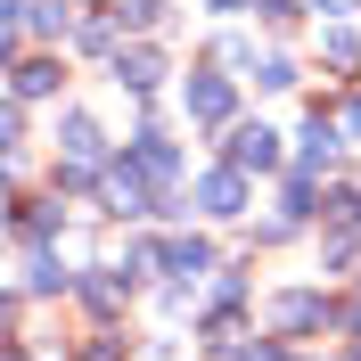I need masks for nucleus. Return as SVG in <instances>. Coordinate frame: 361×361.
<instances>
[{
    "label": "nucleus",
    "instance_id": "nucleus-1",
    "mask_svg": "<svg viewBox=\"0 0 361 361\" xmlns=\"http://www.w3.org/2000/svg\"><path fill=\"white\" fill-rule=\"evenodd\" d=\"M271 320H279L288 337H312V329H329L337 312H329V304H320L312 288H295V295H279V312H271Z\"/></svg>",
    "mask_w": 361,
    "mask_h": 361
},
{
    "label": "nucleus",
    "instance_id": "nucleus-2",
    "mask_svg": "<svg viewBox=\"0 0 361 361\" xmlns=\"http://www.w3.org/2000/svg\"><path fill=\"white\" fill-rule=\"evenodd\" d=\"M148 189H157V180L140 173L132 157H123V164L107 173V197H115V214H157V197H148Z\"/></svg>",
    "mask_w": 361,
    "mask_h": 361
},
{
    "label": "nucleus",
    "instance_id": "nucleus-3",
    "mask_svg": "<svg viewBox=\"0 0 361 361\" xmlns=\"http://www.w3.org/2000/svg\"><path fill=\"white\" fill-rule=\"evenodd\" d=\"M197 205H205V214H238V205H247V164L205 173V180H197Z\"/></svg>",
    "mask_w": 361,
    "mask_h": 361
},
{
    "label": "nucleus",
    "instance_id": "nucleus-4",
    "mask_svg": "<svg viewBox=\"0 0 361 361\" xmlns=\"http://www.w3.org/2000/svg\"><path fill=\"white\" fill-rule=\"evenodd\" d=\"M230 164H247V173H271V164H279V140H271L263 123H238V132H230Z\"/></svg>",
    "mask_w": 361,
    "mask_h": 361
},
{
    "label": "nucleus",
    "instance_id": "nucleus-5",
    "mask_svg": "<svg viewBox=\"0 0 361 361\" xmlns=\"http://www.w3.org/2000/svg\"><path fill=\"white\" fill-rule=\"evenodd\" d=\"M337 164V132H329V115L312 107V132H304V157H295V180H312V173H329Z\"/></svg>",
    "mask_w": 361,
    "mask_h": 361
},
{
    "label": "nucleus",
    "instance_id": "nucleus-6",
    "mask_svg": "<svg viewBox=\"0 0 361 361\" xmlns=\"http://www.w3.org/2000/svg\"><path fill=\"white\" fill-rule=\"evenodd\" d=\"M58 148H66V157L82 164V173H90L99 157H107V140H99V123H90V115H66V132H58Z\"/></svg>",
    "mask_w": 361,
    "mask_h": 361
},
{
    "label": "nucleus",
    "instance_id": "nucleus-7",
    "mask_svg": "<svg viewBox=\"0 0 361 361\" xmlns=\"http://www.w3.org/2000/svg\"><path fill=\"white\" fill-rule=\"evenodd\" d=\"M189 115H197V123H230V82L222 74H197V82H189Z\"/></svg>",
    "mask_w": 361,
    "mask_h": 361
},
{
    "label": "nucleus",
    "instance_id": "nucleus-8",
    "mask_svg": "<svg viewBox=\"0 0 361 361\" xmlns=\"http://www.w3.org/2000/svg\"><path fill=\"white\" fill-rule=\"evenodd\" d=\"M8 90H17V99H42V90H58V58H17V66H8Z\"/></svg>",
    "mask_w": 361,
    "mask_h": 361
},
{
    "label": "nucleus",
    "instance_id": "nucleus-9",
    "mask_svg": "<svg viewBox=\"0 0 361 361\" xmlns=\"http://www.w3.org/2000/svg\"><path fill=\"white\" fill-rule=\"evenodd\" d=\"M164 271H173V279H197V271H214V247H205V238H173V247H164Z\"/></svg>",
    "mask_w": 361,
    "mask_h": 361
},
{
    "label": "nucleus",
    "instance_id": "nucleus-10",
    "mask_svg": "<svg viewBox=\"0 0 361 361\" xmlns=\"http://www.w3.org/2000/svg\"><path fill=\"white\" fill-rule=\"evenodd\" d=\"M157 49H123V58H115V82H132V90H157Z\"/></svg>",
    "mask_w": 361,
    "mask_h": 361
},
{
    "label": "nucleus",
    "instance_id": "nucleus-11",
    "mask_svg": "<svg viewBox=\"0 0 361 361\" xmlns=\"http://www.w3.org/2000/svg\"><path fill=\"white\" fill-rule=\"evenodd\" d=\"M132 164H140L148 180H173V148H164V140H140V148H132Z\"/></svg>",
    "mask_w": 361,
    "mask_h": 361
},
{
    "label": "nucleus",
    "instance_id": "nucleus-12",
    "mask_svg": "<svg viewBox=\"0 0 361 361\" xmlns=\"http://www.w3.org/2000/svg\"><path fill=\"white\" fill-rule=\"evenodd\" d=\"M123 25H132V33H157V25H164V0H123Z\"/></svg>",
    "mask_w": 361,
    "mask_h": 361
},
{
    "label": "nucleus",
    "instance_id": "nucleus-13",
    "mask_svg": "<svg viewBox=\"0 0 361 361\" xmlns=\"http://www.w3.org/2000/svg\"><path fill=\"white\" fill-rule=\"evenodd\" d=\"M82 295H90V304H99V312H115V304H123V279H115V271H99V279H90Z\"/></svg>",
    "mask_w": 361,
    "mask_h": 361
},
{
    "label": "nucleus",
    "instance_id": "nucleus-14",
    "mask_svg": "<svg viewBox=\"0 0 361 361\" xmlns=\"http://www.w3.org/2000/svg\"><path fill=\"white\" fill-rule=\"evenodd\" d=\"M115 25H123V17H90L82 25V49H115Z\"/></svg>",
    "mask_w": 361,
    "mask_h": 361
},
{
    "label": "nucleus",
    "instance_id": "nucleus-15",
    "mask_svg": "<svg viewBox=\"0 0 361 361\" xmlns=\"http://www.w3.org/2000/svg\"><path fill=\"white\" fill-rule=\"evenodd\" d=\"M255 82H271V90H288V82H295V66H288V58H263V66H255Z\"/></svg>",
    "mask_w": 361,
    "mask_h": 361
},
{
    "label": "nucleus",
    "instance_id": "nucleus-16",
    "mask_svg": "<svg viewBox=\"0 0 361 361\" xmlns=\"http://www.w3.org/2000/svg\"><path fill=\"white\" fill-rule=\"evenodd\" d=\"M329 222H361V189H337L329 197Z\"/></svg>",
    "mask_w": 361,
    "mask_h": 361
},
{
    "label": "nucleus",
    "instance_id": "nucleus-17",
    "mask_svg": "<svg viewBox=\"0 0 361 361\" xmlns=\"http://www.w3.org/2000/svg\"><path fill=\"white\" fill-rule=\"evenodd\" d=\"M230 361H279V345H230Z\"/></svg>",
    "mask_w": 361,
    "mask_h": 361
},
{
    "label": "nucleus",
    "instance_id": "nucleus-18",
    "mask_svg": "<svg viewBox=\"0 0 361 361\" xmlns=\"http://www.w3.org/2000/svg\"><path fill=\"white\" fill-rule=\"evenodd\" d=\"M312 8H320V17H345V8H353V0H312Z\"/></svg>",
    "mask_w": 361,
    "mask_h": 361
},
{
    "label": "nucleus",
    "instance_id": "nucleus-19",
    "mask_svg": "<svg viewBox=\"0 0 361 361\" xmlns=\"http://www.w3.org/2000/svg\"><path fill=\"white\" fill-rule=\"evenodd\" d=\"M82 361H115V345H90V353H82Z\"/></svg>",
    "mask_w": 361,
    "mask_h": 361
},
{
    "label": "nucleus",
    "instance_id": "nucleus-20",
    "mask_svg": "<svg viewBox=\"0 0 361 361\" xmlns=\"http://www.w3.org/2000/svg\"><path fill=\"white\" fill-rule=\"evenodd\" d=\"M345 123H353V140H361V99H353V107H345Z\"/></svg>",
    "mask_w": 361,
    "mask_h": 361
},
{
    "label": "nucleus",
    "instance_id": "nucleus-21",
    "mask_svg": "<svg viewBox=\"0 0 361 361\" xmlns=\"http://www.w3.org/2000/svg\"><path fill=\"white\" fill-rule=\"evenodd\" d=\"M214 8H247V0H214Z\"/></svg>",
    "mask_w": 361,
    "mask_h": 361
}]
</instances>
